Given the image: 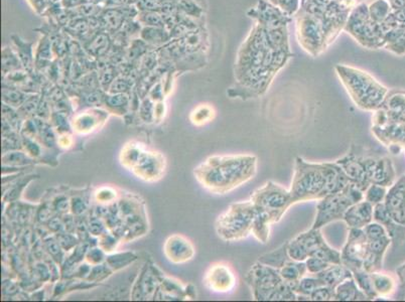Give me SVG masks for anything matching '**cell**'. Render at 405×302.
Returning <instances> with one entry per match:
<instances>
[{
    "label": "cell",
    "instance_id": "obj_1",
    "mask_svg": "<svg viewBox=\"0 0 405 302\" xmlns=\"http://www.w3.org/2000/svg\"><path fill=\"white\" fill-rule=\"evenodd\" d=\"M349 184L348 176L336 161L314 163L296 157L289 189L292 205L297 202L320 201L342 191Z\"/></svg>",
    "mask_w": 405,
    "mask_h": 302
},
{
    "label": "cell",
    "instance_id": "obj_2",
    "mask_svg": "<svg viewBox=\"0 0 405 302\" xmlns=\"http://www.w3.org/2000/svg\"><path fill=\"white\" fill-rule=\"evenodd\" d=\"M254 155H217L198 165L194 174L200 185L215 195H226L250 181L257 172Z\"/></svg>",
    "mask_w": 405,
    "mask_h": 302
},
{
    "label": "cell",
    "instance_id": "obj_3",
    "mask_svg": "<svg viewBox=\"0 0 405 302\" xmlns=\"http://www.w3.org/2000/svg\"><path fill=\"white\" fill-rule=\"evenodd\" d=\"M250 201L255 209L252 235L260 243L266 244L271 225L282 220L292 205L289 190L269 180L251 195Z\"/></svg>",
    "mask_w": 405,
    "mask_h": 302
},
{
    "label": "cell",
    "instance_id": "obj_4",
    "mask_svg": "<svg viewBox=\"0 0 405 302\" xmlns=\"http://www.w3.org/2000/svg\"><path fill=\"white\" fill-rule=\"evenodd\" d=\"M245 281L257 301H292L297 295L280 276L278 269L256 262L247 272Z\"/></svg>",
    "mask_w": 405,
    "mask_h": 302
},
{
    "label": "cell",
    "instance_id": "obj_5",
    "mask_svg": "<svg viewBox=\"0 0 405 302\" xmlns=\"http://www.w3.org/2000/svg\"><path fill=\"white\" fill-rule=\"evenodd\" d=\"M120 161L138 178L149 183L161 179L166 170L165 157L139 142H129L124 146L120 153Z\"/></svg>",
    "mask_w": 405,
    "mask_h": 302
},
{
    "label": "cell",
    "instance_id": "obj_6",
    "mask_svg": "<svg viewBox=\"0 0 405 302\" xmlns=\"http://www.w3.org/2000/svg\"><path fill=\"white\" fill-rule=\"evenodd\" d=\"M255 222V209L251 201L233 202L218 217L216 233L225 242H238L250 236Z\"/></svg>",
    "mask_w": 405,
    "mask_h": 302
},
{
    "label": "cell",
    "instance_id": "obj_7",
    "mask_svg": "<svg viewBox=\"0 0 405 302\" xmlns=\"http://www.w3.org/2000/svg\"><path fill=\"white\" fill-rule=\"evenodd\" d=\"M362 200L364 193L352 183L342 191L325 197L317 205V215L311 228L322 229L330 223L343 221L347 209Z\"/></svg>",
    "mask_w": 405,
    "mask_h": 302
},
{
    "label": "cell",
    "instance_id": "obj_8",
    "mask_svg": "<svg viewBox=\"0 0 405 302\" xmlns=\"http://www.w3.org/2000/svg\"><path fill=\"white\" fill-rule=\"evenodd\" d=\"M378 157L363 153V149L352 145L347 154L336 160L345 171L350 183L354 184L360 191H365L372 185V177Z\"/></svg>",
    "mask_w": 405,
    "mask_h": 302
},
{
    "label": "cell",
    "instance_id": "obj_9",
    "mask_svg": "<svg viewBox=\"0 0 405 302\" xmlns=\"http://www.w3.org/2000/svg\"><path fill=\"white\" fill-rule=\"evenodd\" d=\"M343 80L358 107L366 111H376L381 107L386 94L385 88L369 77L357 74L344 76Z\"/></svg>",
    "mask_w": 405,
    "mask_h": 302
},
{
    "label": "cell",
    "instance_id": "obj_10",
    "mask_svg": "<svg viewBox=\"0 0 405 302\" xmlns=\"http://www.w3.org/2000/svg\"><path fill=\"white\" fill-rule=\"evenodd\" d=\"M367 251V238L363 229H349L346 243L341 251L342 264L351 271L363 269Z\"/></svg>",
    "mask_w": 405,
    "mask_h": 302
},
{
    "label": "cell",
    "instance_id": "obj_11",
    "mask_svg": "<svg viewBox=\"0 0 405 302\" xmlns=\"http://www.w3.org/2000/svg\"><path fill=\"white\" fill-rule=\"evenodd\" d=\"M206 286L219 293L231 291L236 285V276L232 268L226 263L213 264L205 274L204 278Z\"/></svg>",
    "mask_w": 405,
    "mask_h": 302
},
{
    "label": "cell",
    "instance_id": "obj_12",
    "mask_svg": "<svg viewBox=\"0 0 405 302\" xmlns=\"http://www.w3.org/2000/svg\"><path fill=\"white\" fill-rule=\"evenodd\" d=\"M164 252L168 260L174 264H182L192 260L196 250L191 241L181 235L171 236L165 243Z\"/></svg>",
    "mask_w": 405,
    "mask_h": 302
},
{
    "label": "cell",
    "instance_id": "obj_13",
    "mask_svg": "<svg viewBox=\"0 0 405 302\" xmlns=\"http://www.w3.org/2000/svg\"><path fill=\"white\" fill-rule=\"evenodd\" d=\"M390 244L391 239L388 235L377 239H367V251L363 261V269L369 273L381 271L384 254Z\"/></svg>",
    "mask_w": 405,
    "mask_h": 302
},
{
    "label": "cell",
    "instance_id": "obj_14",
    "mask_svg": "<svg viewBox=\"0 0 405 302\" xmlns=\"http://www.w3.org/2000/svg\"><path fill=\"white\" fill-rule=\"evenodd\" d=\"M374 205L365 200L351 205L344 215V221L349 229H364L373 222Z\"/></svg>",
    "mask_w": 405,
    "mask_h": 302
},
{
    "label": "cell",
    "instance_id": "obj_15",
    "mask_svg": "<svg viewBox=\"0 0 405 302\" xmlns=\"http://www.w3.org/2000/svg\"><path fill=\"white\" fill-rule=\"evenodd\" d=\"M373 221L381 224L384 227L388 236L391 239V243L397 244L403 241L405 237V226L397 223L395 220L391 218V216L386 209L384 202L374 205Z\"/></svg>",
    "mask_w": 405,
    "mask_h": 302
},
{
    "label": "cell",
    "instance_id": "obj_16",
    "mask_svg": "<svg viewBox=\"0 0 405 302\" xmlns=\"http://www.w3.org/2000/svg\"><path fill=\"white\" fill-rule=\"evenodd\" d=\"M106 119V113L100 110H90L79 116L73 121V127L80 134L90 133L96 130Z\"/></svg>",
    "mask_w": 405,
    "mask_h": 302
},
{
    "label": "cell",
    "instance_id": "obj_17",
    "mask_svg": "<svg viewBox=\"0 0 405 302\" xmlns=\"http://www.w3.org/2000/svg\"><path fill=\"white\" fill-rule=\"evenodd\" d=\"M316 276L319 277L326 286L336 289L342 282L352 278L353 273L349 268L343 264H332L324 271L316 274Z\"/></svg>",
    "mask_w": 405,
    "mask_h": 302
},
{
    "label": "cell",
    "instance_id": "obj_18",
    "mask_svg": "<svg viewBox=\"0 0 405 302\" xmlns=\"http://www.w3.org/2000/svg\"><path fill=\"white\" fill-rule=\"evenodd\" d=\"M335 300L337 301H365L369 300L366 294L359 288L354 278L342 282L335 289Z\"/></svg>",
    "mask_w": 405,
    "mask_h": 302
},
{
    "label": "cell",
    "instance_id": "obj_19",
    "mask_svg": "<svg viewBox=\"0 0 405 302\" xmlns=\"http://www.w3.org/2000/svg\"><path fill=\"white\" fill-rule=\"evenodd\" d=\"M278 271L283 279L289 284H290L293 289L297 282L308 273L305 262H299L294 260L289 261L283 268L278 269Z\"/></svg>",
    "mask_w": 405,
    "mask_h": 302
},
{
    "label": "cell",
    "instance_id": "obj_20",
    "mask_svg": "<svg viewBox=\"0 0 405 302\" xmlns=\"http://www.w3.org/2000/svg\"><path fill=\"white\" fill-rule=\"evenodd\" d=\"M292 259L289 257L288 252V241L284 243L282 246L277 249L266 253L259 257L258 262L273 267L275 269L283 268L286 264H288Z\"/></svg>",
    "mask_w": 405,
    "mask_h": 302
},
{
    "label": "cell",
    "instance_id": "obj_21",
    "mask_svg": "<svg viewBox=\"0 0 405 302\" xmlns=\"http://www.w3.org/2000/svg\"><path fill=\"white\" fill-rule=\"evenodd\" d=\"M373 282V288L375 291L377 298L379 297H389L395 290V281L390 275L378 272L370 273Z\"/></svg>",
    "mask_w": 405,
    "mask_h": 302
},
{
    "label": "cell",
    "instance_id": "obj_22",
    "mask_svg": "<svg viewBox=\"0 0 405 302\" xmlns=\"http://www.w3.org/2000/svg\"><path fill=\"white\" fill-rule=\"evenodd\" d=\"M323 281L316 275L303 276L295 285L293 291L297 295L296 300H309L310 294L317 288L324 286Z\"/></svg>",
    "mask_w": 405,
    "mask_h": 302
},
{
    "label": "cell",
    "instance_id": "obj_23",
    "mask_svg": "<svg viewBox=\"0 0 405 302\" xmlns=\"http://www.w3.org/2000/svg\"><path fill=\"white\" fill-rule=\"evenodd\" d=\"M353 278L356 281L359 288L366 294L369 300H375L377 295L374 291L373 282L371 279V275L369 272L365 271L364 269H357L352 271Z\"/></svg>",
    "mask_w": 405,
    "mask_h": 302
},
{
    "label": "cell",
    "instance_id": "obj_24",
    "mask_svg": "<svg viewBox=\"0 0 405 302\" xmlns=\"http://www.w3.org/2000/svg\"><path fill=\"white\" fill-rule=\"evenodd\" d=\"M215 111L212 106L201 105L197 107L191 114L192 123L196 126H203L214 119Z\"/></svg>",
    "mask_w": 405,
    "mask_h": 302
},
{
    "label": "cell",
    "instance_id": "obj_25",
    "mask_svg": "<svg viewBox=\"0 0 405 302\" xmlns=\"http://www.w3.org/2000/svg\"><path fill=\"white\" fill-rule=\"evenodd\" d=\"M387 192L388 191L386 187H382L379 185H371L364 193V200L372 203L373 205H376L378 203L384 202Z\"/></svg>",
    "mask_w": 405,
    "mask_h": 302
},
{
    "label": "cell",
    "instance_id": "obj_26",
    "mask_svg": "<svg viewBox=\"0 0 405 302\" xmlns=\"http://www.w3.org/2000/svg\"><path fill=\"white\" fill-rule=\"evenodd\" d=\"M15 46L17 48V53L20 59L23 62L24 66H30V62L33 59L32 54V46L33 43H24L19 38H13Z\"/></svg>",
    "mask_w": 405,
    "mask_h": 302
},
{
    "label": "cell",
    "instance_id": "obj_27",
    "mask_svg": "<svg viewBox=\"0 0 405 302\" xmlns=\"http://www.w3.org/2000/svg\"><path fill=\"white\" fill-rule=\"evenodd\" d=\"M311 301H331L335 300V289L329 286H321L317 288L309 296Z\"/></svg>",
    "mask_w": 405,
    "mask_h": 302
},
{
    "label": "cell",
    "instance_id": "obj_28",
    "mask_svg": "<svg viewBox=\"0 0 405 302\" xmlns=\"http://www.w3.org/2000/svg\"><path fill=\"white\" fill-rule=\"evenodd\" d=\"M305 264H306V268H307V272L308 274L310 275H316L320 272L324 271L326 268H328L330 265V263L317 258V257H309L305 260Z\"/></svg>",
    "mask_w": 405,
    "mask_h": 302
},
{
    "label": "cell",
    "instance_id": "obj_29",
    "mask_svg": "<svg viewBox=\"0 0 405 302\" xmlns=\"http://www.w3.org/2000/svg\"><path fill=\"white\" fill-rule=\"evenodd\" d=\"M363 230H364V233H365L366 238L368 240L377 239V238H381V237H384V236L388 235L386 230L384 229V227L381 224H379V223H377L375 221L371 222Z\"/></svg>",
    "mask_w": 405,
    "mask_h": 302
},
{
    "label": "cell",
    "instance_id": "obj_30",
    "mask_svg": "<svg viewBox=\"0 0 405 302\" xmlns=\"http://www.w3.org/2000/svg\"><path fill=\"white\" fill-rule=\"evenodd\" d=\"M104 194H107V199H108V201H111L112 199H110V198H108V196H111V195H113V192H111L110 190H104V192H103ZM102 196H103V194L101 193V194H97V197H98V200L100 199L101 201H106V199L105 198H102ZM104 197H106V196H104Z\"/></svg>",
    "mask_w": 405,
    "mask_h": 302
}]
</instances>
